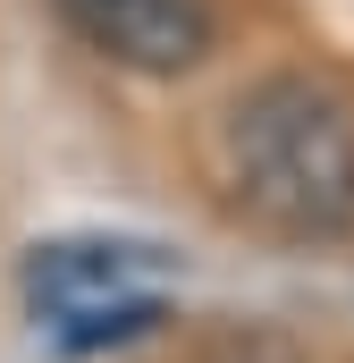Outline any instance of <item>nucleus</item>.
<instances>
[{
    "mask_svg": "<svg viewBox=\"0 0 354 363\" xmlns=\"http://www.w3.org/2000/svg\"><path fill=\"white\" fill-rule=\"evenodd\" d=\"M228 161L245 211L278 237H346L354 228V110L312 77H270L228 110Z\"/></svg>",
    "mask_w": 354,
    "mask_h": 363,
    "instance_id": "obj_1",
    "label": "nucleus"
},
{
    "mask_svg": "<svg viewBox=\"0 0 354 363\" xmlns=\"http://www.w3.org/2000/svg\"><path fill=\"white\" fill-rule=\"evenodd\" d=\"M59 17L110 68H135V77H185L219 43L211 0H59Z\"/></svg>",
    "mask_w": 354,
    "mask_h": 363,
    "instance_id": "obj_2",
    "label": "nucleus"
},
{
    "mask_svg": "<svg viewBox=\"0 0 354 363\" xmlns=\"http://www.w3.org/2000/svg\"><path fill=\"white\" fill-rule=\"evenodd\" d=\"M169 271V254L152 245H127V237H59V245H34L25 254V296L68 321L93 304H127V296H152V279Z\"/></svg>",
    "mask_w": 354,
    "mask_h": 363,
    "instance_id": "obj_3",
    "label": "nucleus"
},
{
    "mask_svg": "<svg viewBox=\"0 0 354 363\" xmlns=\"http://www.w3.org/2000/svg\"><path fill=\"white\" fill-rule=\"evenodd\" d=\"M152 321H161V304H152V296H127V304L68 313V321H59V338H68V347H118V338H144Z\"/></svg>",
    "mask_w": 354,
    "mask_h": 363,
    "instance_id": "obj_4",
    "label": "nucleus"
}]
</instances>
